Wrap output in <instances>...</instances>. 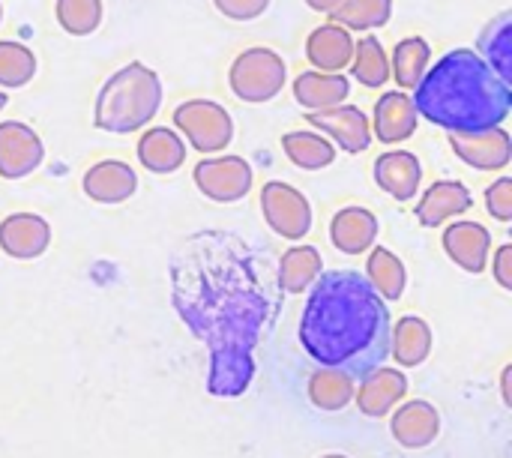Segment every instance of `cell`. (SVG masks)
I'll return each mask as SVG.
<instances>
[{
  "instance_id": "cell-1",
  "label": "cell",
  "mask_w": 512,
  "mask_h": 458,
  "mask_svg": "<svg viewBox=\"0 0 512 458\" xmlns=\"http://www.w3.org/2000/svg\"><path fill=\"white\" fill-rule=\"evenodd\" d=\"M393 318L387 300L363 273L330 270L315 279L300 318L303 351L327 369H342L354 381L366 378L390 357Z\"/></svg>"
},
{
  "instance_id": "cell-2",
  "label": "cell",
  "mask_w": 512,
  "mask_h": 458,
  "mask_svg": "<svg viewBox=\"0 0 512 458\" xmlns=\"http://www.w3.org/2000/svg\"><path fill=\"white\" fill-rule=\"evenodd\" d=\"M417 117L447 135L501 126L512 111L510 84L471 48L447 51L414 87Z\"/></svg>"
},
{
  "instance_id": "cell-3",
  "label": "cell",
  "mask_w": 512,
  "mask_h": 458,
  "mask_svg": "<svg viewBox=\"0 0 512 458\" xmlns=\"http://www.w3.org/2000/svg\"><path fill=\"white\" fill-rule=\"evenodd\" d=\"M159 105H162L159 75L141 60H132L99 87L93 105V123L102 132L129 135L150 126V120L159 114Z\"/></svg>"
},
{
  "instance_id": "cell-4",
  "label": "cell",
  "mask_w": 512,
  "mask_h": 458,
  "mask_svg": "<svg viewBox=\"0 0 512 458\" xmlns=\"http://www.w3.org/2000/svg\"><path fill=\"white\" fill-rule=\"evenodd\" d=\"M285 81H288V66H285L282 54L273 48H264V45L240 51L228 69L231 93L249 105H264V102L276 99L285 90Z\"/></svg>"
},
{
  "instance_id": "cell-5",
  "label": "cell",
  "mask_w": 512,
  "mask_h": 458,
  "mask_svg": "<svg viewBox=\"0 0 512 458\" xmlns=\"http://www.w3.org/2000/svg\"><path fill=\"white\" fill-rule=\"evenodd\" d=\"M177 132L198 153H222L234 141V120L225 105L213 99H186L174 108Z\"/></svg>"
},
{
  "instance_id": "cell-6",
  "label": "cell",
  "mask_w": 512,
  "mask_h": 458,
  "mask_svg": "<svg viewBox=\"0 0 512 458\" xmlns=\"http://www.w3.org/2000/svg\"><path fill=\"white\" fill-rule=\"evenodd\" d=\"M261 213L273 234L285 240H303L312 231V204L306 195L282 180H270L261 189Z\"/></svg>"
},
{
  "instance_id": "cell-7",
  "label": "cell",
  "mask_w": 512,
  "mask_h": 458,
  "mask_svg": "<svg viewBox=\"0 0 512 458\" xmlns=\"http://www.w3.org/2000/svg\"><path fill=\"white\" fill-rule=\"evenodd\" d=\"M252 165L243 156L225 153V156H210L201 159L192 171V180L198 192L216 204H237L249 195L252 189Z\"/></svg>"
},
{
  "instance_id": "cell-8",
  "label": "cell",
  "mask_w": 512,
  "mask_h": 458,
  "mask_svg": "<svg viewBox=\"0 0 512 458\" xmlns=\"http://www.w3.org/2000/svg\"><path fill=\"white\" fill-rule=\"evenodd\" d=\"M306 120H309L312 129H321V135H327L333 144H339L351 156L366 153L369 144L375 141L369 117L357 105H345L342 102V105L327 108V111H309Z\"/></svg>"
},
{
  "instance_id": "cell-9",
  "label": "cell",
  "mask_w": 512,
  "mask_h": 458,
  "mask_svg": "<svg viewBox=\"0 0 512 458\" xmlns=\"http://www.w3.org/2000/svg\"><path fill=\"white\" fill-rule=\"evenodd\" d=\"M45 159V144L21 120H3L0 123V177L21 180L33 174Z\"/></svg>"
},
{
  "instance_id": "cell-10",
  "label": "cell",
  "mask_w": 512,
  "mask_h": 458,
  "mask_svg": "<svg viewBox=\"0 0 512 458\" xmlns=\"http://www.w3.org/2000/svg\"><path fill=\"white\" fill-rule=\"evenodd\" d=\"M453 153L477 171H504L512 159V138L504 126L450 135Z\"/></svg>"
},
{
  "instance_id": "cell-11",
  "label": "cell",
  "mask_w": 512,
  "mask_h": 458,
  "mask_svg": "<svg viewBox=\"0 0 512 458\" xmlns=\"http://www.w3.org/2000/svg\"><path fill=\"white\" fill-rule=\"evenodd\" d=\"M390 435L399 447L405 450H426L438 441L441 435V414L432 402L426 399H411L399 402L393 408L390 420Z\"/></svg>"
},
{
  "instance_id": "cell-12",
  "label": "cell",
  "mask_w": 512,
  "mask_h": 458,
  "mask_svg": "<svg viewBox=\"0 0 512 458\" xmlns=\"http://www.w3.org/2000/svg\"><path fill=\"white\" fill-rule=\"evenodd\" d=\"M441 243H444L447 258H450L459 270H465V273H471V276H480V273L489 267L492 231H489L486 225H480V222H465V219H459V222L447 225Z\"/></svg>"
},
{
  "instance_id": "cell-13",
  "label": "cell",
  "mask_w": 512,
  "mask_h": 458,
  "mask_svg": "<svg viewBox=\"0 0 512 458\" xmlns=\"http://www.w3.org/2000/svg\"><path fill=\"white\" fill-rule=\"evenodd\" d=\"M51 246V225L39 213H9L0 222V249L15 261L42 258Z\"/></svg>"
},
{
  "instance_id": "cell-14",
  "label": "cell",
  "mask_w": 512,
  "mask_h": 458,
  "mask_svg": "<svg viewBox=\"0 0 512 458\" xmlns=\"http://www.w3.org/2000/svg\"><path fill=\"white\" fill-rule=\"evenodd\" d=\"M81 189L96 204H123L138 189V174L123 159H102L81 177Z\"/></svg>"
},
{
  "instance_id": "cell-15",
  "label": "cell",
  "mask_w": 512,
  "mask_h": 458,
  "mask_svg": "<svg viewBox=\"0 0 512 458\" xmlns=\"http://www.w3.org/2000/svg\"><path fill=\"white\" fill-rule=\"evenodd\" d=\"M363 384L354 393V402L360 408L363 417H387L399 402L408 399V378L402 369H384L378 366L375 372H369L366 378H360Z\"/></svg>"
},
{
  "instance_id": "cell-16",
  "label": "cell",
  "mask_w": 512,
  "mask_h": 458,
  "mask_svg": "<svg viewBox=\"0 0 512 458\" xmlns=\"http://www.w3.org/2000/svg\"><path fill=\"white\" fill-rule=\"evenodd\" d=\"M471 207H474V198H471V189L465 183L438 180L423 192V198L417 204V222L423 228H441L450 219L468 213Z\"/></svg>"
},
{
  "instance_id": "cell-17",
  "label": "cell",
  "mask_w": 512,
  "mask_h": 458,
  "mask_svg": "<svg viewBox=\"0 0 512 458\" xmlns=\"http://www.w3.org/2000/svg\"><path fill=\"white\" fill-rule=\"evenodd\" d=\"M417 132V108L414 99L402 90H390L375 102V117H372V138L381 144H402Z\"/></svg>"
},
{
  "instance_id": "cell-18",
  "label": "cell",
  "mask_w": 512,
  "mask_h": 458,
  "mask_svg": "<svg viewBox=\"0 0 512 458\" xmlns=\"http://www.w3.org/2000/svg\"><path fill=\"white\" fill-rule=\"evenodd\" d=\"M354 57V36L342 24L330 21L309 33L306 39V60L318 72H345Z\"/></svg>"
},
{
  "instance_id": "cell-19",
  "label": "cell",
  "mask_w": 512,
  "mask_h": 458,
  "mask_svg": "<svg viewBox=\"0 0 512 458\" xmlns=\"http://www.w3.org/2000/svg\"><path fill=\"white\" fill-rule=\"evenodd\" d=\"M138 162L150 171V174H174L177 168H183L186 162V141L177 129H168V126H153V129H144L141 138H138Z\"/></svg>"
},
{
  "instance_id": "cell-20",
  "label": "cell",
  "mask_w": 512,
  "mask_h": 458,
  "mask_svg": "<svg viewBox=\"0 0 512 458\" xmlns=\"http://www.w3.org/2000/svg\"><path fill=\"white\" fill-rule=\"evenodd\" d=\"M375 183L396 201H414L423 183V165L411 150L381 153L375 162Z\"/></svg>"
},
{
  "instance_id": "cell-21",
  "label": "cell",
  "mask_w": 512,
  "mask_h": 458,
  "mask_svg": "<svg viewBox=\"0 0 512 458\" xmlns=\"http://www.w3.org/2000/svg\"><path fill=\"white\" fill-rule=\"evenodd\" d=\"M330 240L345 255H363L378 240V216L366 207H342L330 222Z\"/></svg>"
},
{
  "instance_id": "cell-22",
  "label": "cell",
  "mask_w": 512,
  "mask_h": 458,
  "mask_svg": "<svg viewBox=\"0 0 512 458\" xmlns=\"http://www.w3.org/2000/svg\"><path fill=\"white\" fill-rule=\"evenodd\" d=\"M351 93V81L342 72H300L294 78V99L297 105H303L306 111H327L336 108L348 99Z\"/></svg>"
},
{
  "instance_id": "cell-23",
  "label": "cell",
  "mask_w": 512,
  "mask_h": 458,
  "mask_svg": "<svg viewBox=\"0 0 512 458\" xmlns=\"http://www.w3.org/2000/svg\"><path fill=\"white\" fill-rule=\"evenodd\" d=\"M435 345L432 327L420 315H402L390 333V354L402 369H417L429 360Z\"/></svg>"
},
{
  "instance_id": "cell-24",
  "label": "cell",
  "mask_w": 512,
  "mask_h": 458,
  "mask_svg": "<svg viewBox=\"0 0 512 458\" xmlns=\"http://www.w3.org/2000/svg\"><path fill=\"white\" fill-rule=\"evenodd\" d=\"M324 273V258L315 246H291L276 267V282L285 294H306Z\"/></svg>"
},
{
  "instance_id": "cell-25",
  "label": "cell",
  "mask_w": 512,
  "mask_h": 458,
  "mask_svg": "<svg viewBox=\"0 0 512 458\" xmlns=\"http://www.w3.org/2000/svg\"><path fill=\"white\" fill-rule=\"evenodd\" d=\"M306 393H309V402L318 411L336 414V411H345L354 402L357 384H354V378L348 372L321 366L318 372H312V378L306 384Z\"/></svg>"
},
{
  "instance_id": "cell-26",
  "label": "cell",
  "mask_w": 512,
  "mask_h": 458,
  "mask_svg": "<svg viewBox=\"0 0 512 458\" xmlns=\"http://www.w3.org/2000/svg\"><path fill=\"white\" fill-rule=\"evenodd\" d=\"M363 276L378 291V297L393 300V303L402 300L405 285H408V270H405L402 258L393 249H387V246H372Z\"/></svg>"
},
{
  "instance_id": "cell-27",
  "label": "cell",
  "mask_w": 512,
  "mask_h": 458,
  "mask_svg": "<svg viewBox=\"0 0 512 458\" xmlns=\"http://www.w3.org/2000/svg\"><path fill=\"white\" fill-rule=\"evenodd\" d=\"M282 150L300 171H321L336 162V144L321 132H288L282 135Z\"/></svg>"
},
{
  "instance_id": "cell-28",
  "label": "cell",
  "mask_w": 512,
  "mask_h": 458,
  "mask_svg": "<svg viewBox=\"0 0 512 458\" xmlns=\"http://www.w3.org/2000/svg\"><path fill=\"white\" fill-rule=\"evenodd\" d=\"M432 63V48L423 36H408L393 48V60H390V75L402 90H414L426 69Z\"/></svg>"
},
{
  "instance_id": "cell-29",
  "label": "cell",
  "mask_w": 512,
  "mask_h": 458,
  "mask_svg": "<svg viewBox=\"0 0 512 458\" xmlns=\"http://www.w3.org/2000/svg\"><path fill=\"white\" fill-rule=\"evenodd\" d=\"M351 75L363 87H384L390 81V57L375 33H366L363 39L354 42Z\"/></svg>"
},
{
  "instance_id": "cell-30",
  "label": "cell",
  "mask_w": 512,
  "mask_h": 458,
  "mask_svg": "<svg viewBox=\"0 0 512 458\" xmlns=\"http://www.w3.org/2000/svg\"><path fill=\"white\" fill-rule=\"evenodd\" d=\"M327 15L345 30L369 33L393 18V0H339V6Z\"/></svg>"
},
{
  "instance_id": "cell-31",
  "label": "cell",
  "mask_w": 512,
  "mask_h": 458,
  "mask_svg": "<svg viewBox=\"0 0 512 458\" xmlns=\"http://www.w3.org/2000/svg\"><path fill=\"white\" fill-rule=\"evenodd\" d=\"M480 48H483V60L507 81L512 84V15L501 12L480 36Z\"/></svg>"
},
{
  "instance_id": "cell-32",
  "label": "cell",
  "mask_w": 512,
  "mask_h": 458,
  "mask_svg": "<svg viewBox=\"0 0 512 458\" xmlns=\"http://www.w3.org/2000/svg\"><path fill=\"white\" fill-rule=\"evenodd\" d=\"M54 18L69 36H90L105 18L102 0H54Z\"/></svg>"
},
{
  "instance_id": "cell-33",
  "label": "cell",
  "mask_w": 512,
  "mask_h": 458,
  "mask_svg": "<svg viewBox=\"0 0 512 458\" xmlns=\"http://www.w3.org/2000/svg\"><path fill=\"white\" fill-rule=\"evenodd\" d=\"M36 69H39L36 54L24 42L0 39V87L18 90L33 81Z\"/></svg>"
},
{
  "instance_id": "cell-34",
  "label": "cell",
  "mask_w": 512,
  "mask_h": 458,
  "mask_svg": "<svg viewBox=\"0 0 512 458\" xmlns=\"http://www.w3.org/2000/svg\"><path fill=\"white\" fill-rule=\"evenodd\" d=\"M486 210L498 222H512V177H498L486 189Z\"/></svg>"
},
{
  "instance_id": "cell-35",
  "label": "cell",
  "mask_w": 512,
  "mask_h": 458,
  "mask_svg": "<svg viewBox=\"0 0 512 458\" xmlns=\"http://www.w3.org/2000/svg\"><path fill=\"white\" fill-rule=\"evenodd\" d=\"M213 6L231 21H255L270 9V0H213Z\"/></svg>"
},
{
  "instance_id": "cell-36",
  "label": "cell",
  "mask_w": 512,
  "mask_h": 458,
  "mask_svg": "<svg viewBox=\"0 0 512 458\" xmlns=\"http://www.w3.org/2000/svg\"><path fill=\"white\" fill-rule=\"evenodd\" d=\"M492 276H495V282L504 291H512V243H504V246L495 249V255H492Z\"/></svg>"
},
{
  "instance_id": "cell-37",
  "label": "cell",
  "mask_w": 512,
  "mask_h": 458,
  "mask_svg": "<svg viewBox=\"0 0 512 458\" xmlns=\"http://www.w3.org/2000/svg\"><path fill=\"white\" fill-rule=\"evenodd\" d=\"M510 378H512V366H504V372H501V399H504V405H507V408H512Z\"/></svg>"
},
{
  "instance_id": "cell-38",
  "label": "cell",
  "mask_w": 512,
  "mask_h": 458,
  "mask_svg": "<svg viewBox=\"0 0 512 458\" xmlns=\"http://www.w3.org/2000/svg\"><path fill=\"white\" fill-rule=\"evenodd\" d=\"M303 3L315 12H333L339 6V0H303Z\"/></svg>"
},
{
  "instance_id": "cell-39",
  "label": "cell",
  "mask_w": 512,
  "mask_h": 458,
  "mask_svg": "<svg viewBox=\"0 0 512 458\" xmlns=\"http://www.w3.org/2000/svg\"><path fill=\"white\" fill-rule=\"evenodd\" d=\"M3 108H6V93L0 90V111H3Z\"/></svg>"
},
{
  "instance_id": "cell-40",
  "label": "cell",
  "mask_w": 512,
  "mask_h": 458,
  "mask_svg": "<svg viewBox=\"0 0 512 458\" xmlns=\"http://www.w3.org/2000/svg\"><path fill=\"white\" fill-rule=\"evenodd\" d=\"M321 458H348V456H342V453H330V456H321Z\"/></svg>"
},
{
  "instance_id": "cell-41",
  "label": "cell",
  "mask_w": 512,
  "mask_h": 458,
  "mask_svg": "<svg viewBox=\"0 0 512 458\" xmlns=\"http://www.w3.org/2000/svg\"><path fill=\"white\" fill-rule=\"evenodd\" d=\"M0 21H3V3H0Z\"/></svg>"
}]
</instances>
